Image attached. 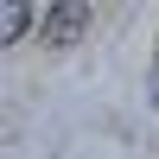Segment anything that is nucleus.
Here are the masks:
<instances>
[{
  "label": "nucleus",
  "mask_w": 159,
  "mask_h": 159,
  "mask_svg": "<svg viewBox=\"0 0 159 159\" xmlns=\"http://www.w3.org/2000/svg\"><path fill=\"white\" fill-rule=\"evenodd\" d=\"M89 25V7L70 0V7H51L45 13V45H76V32Z\"/></svg>",
  "instance_id": "obj_1"
},
{
  "label": "nucleus",
  "mask_w": 159,
  "mask_h": 159,
  "mask_svg": "<svg viewBox=\"0 0 159 159\" xmlns=\"http://www.w3.org/2000/svg\"><path fill=\"white\" fill-rule=\"evenodd\" d=\"M25 25H32L25 7H7V13H0V32H7V38H25Z\"/></svg>",
  "instance_id": "obj_2"
}]
</instances>
